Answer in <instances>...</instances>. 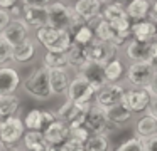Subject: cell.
<instances>
[{
    "mask_svg": "<svg viewBox=\"0 0 157 151\" xmlns=\"http://www.w3.org/2000/svg\"><path fill=\"white\" fill-rule=\"evenodd\" d=\"M46 10H48L49 25L59 27V29H66V30H69V34H73L78 27L86 23L71 7L64 5L61 2H51L46 7Z\"/></svg>",
    "mask_w": 157,
    "mask_h": 151,
    "instance_id": "cell-1",
    "label": "cell"
},
{
    "mask_svg": "<svg viewBox=\"0 0 157 151\" xmlns=\"http://www.w3.org/2000/svg\"><path fill=\"white\" fill-rule=\"evenodd\" d=\"M22 86H24L25 92L36 99L48 101L54 96L51 89V82H49V70L44 66L34 69L25 79H22Z\"/></svg>",
    "mask_w": 157,
    "mask_h": 151,
    "instance_id": "cell-2",
    "label": "cell"
},
{
    "mask_svg": "<svg viewBox=\"0 0 157 151\" xmlns=\"http://www.w3.org/2000/svg\"><path fill=\"white\" fill-rule=\"evenodd\" d=\"M36 39L39 44L46 47V50H68V47L73 42L69 30L52 25H44L36 29Z\"/></svg>",
    "mask_w": 157,
    "mask_h": 151,
    "instance_id": "cell-3",
    "label": "cell"
},
{
    "mask_svg": "<svg viewBox=\"0 0 157 151\" xmlns=\"http://www.w3.org/2000/svg\"><path fill=\"white\" fill-rule=\"evenodd\" d=\"M25 133L24 121L17 116H10L0 121V139L5 148H14Z\"/></svg>",
    "mask_w": 157,
    "mask_h": 151,
    "instance_id": "cell-4",
    "label": "cell"
},
{
    "mask_svg": "<svg viewBox=\"0 0 157 151\" xmlns=\"http://www.w3.org/2000/svg\"><path fill=\"white\" fill-rule=\"evenodd\" d=\"M117 49H118V47L113 45L112 42L100 40V39H96V37L88 44V45H85L86 59L91 60V62L103 64V66L117 57Z\"/></svg>",
    "mask_w": 157,
    "mask_h": 151,
    "instance_id": "cell-5",
    "label": "cell"
},
{
    "mask_svg": "<svg viewBox=\"0 0 157 151\" xmlns=\"http://www.w3.org/2000/svg\"><path fill=\"white\" fill-rule=\"evenodd\" d=\"M95 92L96 89L85 79L78 74L75 79H71L68 86V91H66V97L78 104H85V102H93L95 99Z\"/></svg>",
    "mask_w": 157,
    "mask_h": 151,
    "instance_id": "cell-6",
    "label": "cell"
},
{
    "mask_svg": "<svg viewBox=\"0 0 157 151\" xmlns=\"http://www.w3.org/2000/svg\"><path fill=\"white\" fill-rule=\"evenodd\" d=\"M154 76V66L150 60L142 62H132V66L127 70V81L133 87H147Z\"/></svg>",
    "mask_w": 157,
    "mask_h": 151,
    "instance_id": "cell-7",
    "label": "cell"
},
{
    "mask_svg": "<svg viewBox=\"0 0 157 151\" xmlns=\"http://www.w3.org/2000/svg\"><path fill=\"white\" fill-rule=\"evenodd\" d=\"M125 87L117 82H106L95 92V104L101 107H110L117 102H122L125 97Z\"/></svg>",
    "mask_w": 157,
    "mask_h": 151,
    "instance_id": "cell-8",
    "label": "cell"
},
{
    "mask_svg": "<svg viewBox=\"0 0 157 151\" xmlns=\"http://www.w3.org/2000/svg\"><path fill=\"white\" fill-rule=\"evenodd\" d=\"M29 29H31V27L25 23L24 19L14 17L0 35L4 37V39L7 40L12 47H15V45H19V44L25 42V40L29 39Z\"/></svg>",
    "mask_w": 157,
    "mask_h": 151,
    "instance_id": "cell-9",
    "label": "cell"
},
{
    "mask_svg": "<svg viewBox=\"0 0 157 151\" xmlns=\"http://www.w3.org/2000/svg\"><path fill=\"white\" fill-rule=\"evenodd\" d=\"M85 124L91 133L106 134L108 129H110V121H108V117H106L105 107H101V106H98V104L93 102L91 106H90V109H88Z\"/></svg>",
    "mask_w": 157,
    "mask_h": 151,
    "instance_id": "cell-10",
    "label": "cell"
},
{
    "mask_svg": "<svg viewBox=\"0 0 157 151\" xmlns=\"http://www.w3.org/2000/svg\"><path fill=\"white\" fill-rule=\"evenodd\" d=\"M95 37L100 39V40L112 42L113 45L120 47V45H123V44L127 42V39L130 37V34H123V32H120V30H117L108 20H105V19L100 17L98 23H96V27H95Z\"/></svg>",
    "mask_w": 157,
    "mask_h": 151,
    "instance_id": "cell-11",
    "label": "cell"
},
{
    "mask_svg": "<svg viewBox=\"0 0 157 151\" xmlns=\"http://www.w3.org/2000/svg\"><path fill=\"white\" fill-rule=\"evenodd\" d=\"M150 99H152V92L149 91V87H133L127 91L123 97L125 104L133 113H145Z\"/></svg>",
    "mask_w": 157,
    "mask_h": 151,
    "instance_id": "cell-12",
    "label": "cell"
},
{
    "mask_svg": "<svg viewBox=\"0 0 157 151\" xmlns=\"http://www.w3.org/2000/svg\"><path fill=\"white\" fill-rule=\"evenodd\" d=\"M78 74L81 77H85L96 91L108 82V81H106V76H105V67H103V64H98V62L86 60V62L78 69Z\"/></svg>",
    "mask_w": 157,
    "mask_h": 151,
    "instance_id": "cell-13",
    "label": "cell"
},
{
    "mask_svg": "<svg viewBox=\"0 0 157 151\" xmlns=\"http://www.w3.org/2000/svg\"><path fill=\"white\" fill-rule=\"evenodd\" d=\"M101 3L103 2H100V0H76L73 10L86 23H91L101 17Z\"/></svg>",
    "mask_w": 157,
    "mask_h": 151,
    "instance_id": "cell-14",
    "label": "cell"
},
{
    "mask_svg": "<svg viewBox=\"0 0 157 151\" xmlns=\"http://www.w3.org/2000/svg\"><path fill=\"white\" fill-rule=\"evenodd\" d=\"M22 19L32 29H39V27L49 25L46 7H34V5H24L22 3Z\"/></svg>",
    "mask_w": 157,
    "mask_h": 151,
    "instance_id": "cell-15",
    "label": "cell"
},
{
    "mask_svg": "<svg viewBox=\"0 0 157 151\" xmlns=\"http://www.w3.org/2000/svg\"><path fill=\"white\" fill-rule=\"evenodd\" d=\"M130 37L137 40H144V42H149V40L155 39L157 37V22H154L152 19H144L139 22H132L130 27Z\"/></svg>",
    "mask_w": 157,
    "mask_h": 151,
    "instance_id": "cell-16",
    "label": "cell"
},
{
    "mask_svg": "<svg viewBox=\"0 0 157 151\" xmlns=\"http://www.w3.org/2000/svg\"><path fill=\"white\" fill-rule=\"evenodd\" d=\"M21 74L14 67L0 66V96L2 94H14L21 86Z\"/></svg>",
    "mask_w": 157,
    "mask_h": 151,
    "instance_id": "cell-17",
    "label": "cell"
},
{
    "mask_svg": "<svg viewBox=\"0 0 157 151\" xmlns=\"http://www.w3.org/2000/svg\"><path fill=\"white\" fill-rule=\"evenodd\" d=\"M150 42L132 39L125 47V56L132 62H142V60H150Z\"/></svg>",
    "mask_w": 157,
    "mask_h": 151,
    "instance_id": "cell-18",
    "label": "cell"
},
{
    "mask_svg": "<svg viewBox=\"0 0 157 151\" xmlns=\"http://www.w3.org/2000/svg\"><path fill=\"white\" fill-rule=\"evenodd\" d=\"M42 134H44L46 141H48L49 144H63L69 138V128L66 123L56 119V121H52L48 128L42 129Z\"/></svg>",
    "mask_w": 157,
    "mask_h": 151,
    "instance_id": "cell-19",
    "label": "cell"
},
{
    "mask_svg": "<svg viewBox=\"0 0 157 151\" xmlns=\"http://www.w3.org/2000/svg\"><path fill=\"white\" fill-rule=\"evenodd\" d=\"M49 70V82H51L52 94H66L68 86L71 82V77L66 67H58V69H48Z\"/></svg>",
    "mask_w": 157,
    "mask_h": 151,
    "instance_id": "cell-20",
    "label": "cell"
},
{
    "mask_svg": "<svg viewBox=\"0 0 157 151\" xmlns=\"http://www.w3.org/2000/svg\"><path fill=\"white\" fill-rule=\"evenodd\" d=\"M105 111H106V117H108L110 124H115V126L128 123V119H132L133 116V111L125 104V101L117 102L110 107H105Z\"/></svg>",
    "mask_w": 157,
    "mask_h": 151,
    "instance_id": "cell-21",
    "label": "cell"
},
{
    "mask_svg": "<svg viewBox=\"0 0 157 151\" xmlns=\"http://www.w3.org/2000/svg\"><path fill=\"white\" fill-rule=\"evenodd\" d=\"M22 141H24V151H48L49 148V143L39 129H25Z\"/></svg>",
    "mask_w": 157,
    "mask_h": 151,
    "instance_id": "cell-22",
    "label": "cell"
},
{
    "mask_svg": "<svg viewBox=\"0 0 157 151\" xmlns=\"http://www.w3.org/2000/svg\"><path fill=\"white\" fill-rule=\"evenodd\" d=\"M155 134H157V117L145 111V114L140 116L135 124V136H139L140 139H147V138H152Z\"/></svg>",
    "mask_w": 157,
    "mask_h": 151,
    "instance_id": "cell-23",
    "label": "cell"
},
{
    "mask_svg": "<svg viewBox=\"0 0 157 151\" xmlns=\"http://www.w3.org/2000/svg\"><path fill=\"white\" fill-rule=\"evenodd\" d=\"M150 0H128L125 5V12L132 22H139L149 17L150 13Z\"/></svg>",
    "mask_w": 157,
    "mask_h": 151,
    "instance_id": "cell-24",
    "label": "cell"
},
{
    "mask_svg": "<svg viewBox=\"0 0 157 151\" xmlns=\"http://www.w3.org/2000/svg\"><path fill=\"white\" fill-rule=\"evenodd\" d=\"M21 109V99L15 94H2L0 96V119L17 116Z\"/></svg>",
    "mask_w": 157,
    "mask_h": 151,
    "instance_id": "cell-25",
    "label": "cell"
},
{
    "mask_svg": "<svg viewBox=\"0 0 157 151\" xmlns=\"http://www.w3.org/2000/svg\"><path fill=\"white\" fill-rule=\"evenodd\" d=\"M34 56H36V44L29 39L25 42L19 44V45L12 47V60H15V62L25 64L34 59Z\"/></svg>",
    "mask_w": 157,
    "mask_h": 151,
    "instance_id": "cell-26",
    "label": "cell"
},
{
    "mask_svg": "<svg viewBox=\"0 0 157 151\" xmlns=\"http://www.w3.org/2000/svg\"><path fill=\"white\" fill-rule=\"evenodd\" d=\"M42 64L46 69L68 67V54H66V50H48L42 57Z\"/></svg>",
    "mask_w": 157,
    "mask_h": 151,
    "instance_id": "cell-27",
    "label": "cell"
},
{
    "mask_svg": "<svg viewBox=\"0 0 157 151\" xmlns=\"http://www.w3.org/2000/svg\"><path fill=\"white\" fill-rule=\"evenodd\" d=\"M101 19L108 20L110 23H115L120 22L123 19H128L125 12V7L122 3H117V2H106V7L101 9Z\"/></svg>",
    "mask_w": 157,
    "mask_h": 151,
    "instance_id": "cell-28",
    "label": "cell"
},
{
    "mask_svg": "<svg viewBox=\"0 0 157 151\" xmlns=\"http://www.w3.org/2000/svg\"><path fill=\"white\" fill-rule=\"evenodd\" d=\"M66 54H68V64L71 67H75L76 70L88 60L86 59V52H85V45H81L78 42H71V45L68 47Z\"/></svg>",
    "mask_w": 157,
    "mask_h": 151,
    "instance_id": "cell-29",
    "label": "cell"
},
{
    "mask_svg": "<svg viewBox=\"0 0 157 151\" xmlns=\"http://www.w3.org/2000/svg\"><path fill=\"white\" fill-rule=\"evenodd\" d=\"M85 151H110V141L106 134L91 133L85 143Z\"/></svg>",
    "mask_w": 157,
    "mask_h": 151,
    "instance_id": "cell-30",
    "label": "cell"
},
{
    "mask_svg": "<svg viewBox=\"0 0 157 151\" xmlns=\"http://www.w3.org/2000/svg\"><path fill=\"white\" fill-rule=\"evenodd\" d=\"M103 67H105V76H106V81H108V82H117L123 74V64H122V60H118L117 57L112 59L110 62H106Z\"/></svg>",
    "mask_w": 157,
    "mask_h": 151,
    "instance_id": "cell-31",
    "label": "cell"
},
{
    "mask_svg": "<svg viewBox=\"0 0 157 151\" xmlns=\"http://www.w3.org/2000/svg\"><path fill=\"white\" fill-rule=\"evenodd\" d=\"M71 37H73V42H78V44H81V45H88V44L95 39V30H93L88 23H83L81 27H78V29L71 34Z\"/></svg>",
    "mask_w": 157,
    "mask_h": 151,
    "instance_id": "cell-32",
    "label": "cell"
},
{
    "mask_svg": "<svg viewBox=\"0 0 157 151\" xmlns=\"http://www.w3.org/2000/svg\"><path fill=\"white\" fill-rule=\"evenodd\" d=\"M24 126L25 129H39L42 131V111L32 109L27 113V116L24 117Z\"/></svg>",
    "mask_w": 157,
    "mask_h": 151,
    "instance_id": "cell-33",
    "label": "cell"
},
{
    "mask_svg": "<svg viewBox=\"0 0 157 151\" xmlns=\"http://www.w3.org/2000/svg\"><path fill=\"white\" fill-rule=\"evenodd\" d=\"M115 151H144V139H140L139 136L128 138L122 144H118Z\"/></svg>",
    "mask_w": 157,
    "mask_h": 151,
    "instance_id": "cell-34",
    "label": "cell"
},
{
    "mask_svg": "<svg viewBox=\"0 0 157 151\" xmlns=\"http://www.w3.org/2000/svg\"><path fill=\"white\" fill-rule=\"evenodd\" d=\"M12 60V45L0 35V66H5Z\"/></svg>",
    "mask_w": 157,
    "mask_h": 151,
    "instance_id": "cell-35",
    "label": "cell"
},
{
    "mask_svg": "<svg viewBox=\"0 0 157 151\" xmlns=\"http://www.w3.org/2000/svg\"><path fill=\"white\" fill-rule=\"evenodd\" d=\"M90 134H91V131L86 128V124L76 126V128H71V129H69V138H75V139L81 141V143H86V139L90 138Z\"/></svg>",
    "mask_w": 157,
    "mask_h": 151,
    "instance_id": "cell-36",
    "label": "cell"
},
{
    "mask_svg": "<svg viewBox=\"0 0 157 151\" xmlns=\"http://www.w3.org/2000/svg\"><path fill=\"white\" fill-rule=\"evenodd\" d=\"M58 151H85V143L75 139V138H68L63 144H59Z\"/></svg>",
    "mask_w": 157,
    "mask_h": 151,
    "instance_id": "cell-37",
    "label": "cell"
},
{
    "mask_svg": "<svg viewBox=\"0 0 157 151\" xmlns=\"http://www.w3.org/2000/svg\"><path fill=\"white\" fill-rule=\"evenodd\" d=\"M12 20V15H10V12L9 10H5V9H0V34L4 32V29L9 25V22Z\"/></svg>",
    "mask_w": 157,
    "mask_h": 151,
    "instance_id": "cell-38",
    "label": "cell"
},
{
    "mask_svg": "<svg viewBox=\"0 0 157 151\" xmlns=\"http://www.w3.org/2000/svg\"><path fill=\"white\" fill-rule=\"evenodd\" d=\"M144 151H157V134L144 139Z\"/></svg>",
    "mask_w": 157,
    "mask_h": 151,
    "instance_id": "cell-39",
    "label": "cell"
},
{
    "mask_svg": "<svg viewBox=\"0 0 157 151\" xmlns=\"http://www.w3.org/2000/svg\"><path fill=\"white\" fill-rule=\"evenodd\" d=\"M58 117H56L54 113H51V111H42V129L44 128H48L49 124L52 123V121H56Z\"/></svg>",
    "mask_w": 157,
    "mask_h": 151,
    "instance_id": "cell-40",
    "label": "cell"
},
{
    "mask_svg": "<svg viewBox=\"0 0 157 151\" xmlns=\"http://www.w3.org/2000/svg\"><path fill=\"white\" fill-rule=\"evenodd\" d=\"M24 5H34V7H48L51 0H21Z\"/></svg>",
    "mask_w": 157,
    "mask_h": 151,
    "instance_id": "cell-41",
    "label": "cell"
},
{
    "mask_svg": "<svg viewBox=\"0 0 157 151\" xmlns=\"http://www.w3.org/2000/svg\"><path fill=\"white\" fill-rule=\"evenodd\" d=\"M147 113H150L152 116L157 117V94H152V99H150L149 106H147Z\"/></svg>",
    "mask_w": 157,
    "mask_h": 151,
    "instance_id": "cell-42",
    "label": "cell"
},
{
    "mask_svg": "<svg viewBox=\"0 0 157 151\" xmlns=\"http://www.w3.org/2000/svg\"><path fill=\"white\" fill-rule=\"evenodd\" d=\"M19 2H21V0H0V9L9 10V9H12L14 5H17Z\"/></svg>",
    "mask_w": 157,
    "mask_h": 151,
    "instance_id": "cell-43",
    "label": "cell"
},
{
    "mask_svg": "<svg viewBox=\"0 0 157 151\" xmlns=\"http://www.w3.org/2000/svg\"><path fill=\"white\" fill-rule=\"evenodd\" d=\"M155 59H157V37L152 39V42H150V60Z\"/></svg>",
    "mask_w": 157,
    "mask_h": 151,
    "instance_id": "cell-44",
    "label": "cell"
},
{
    "mask_svg": "<svg viewBox=\"0 0 157 151\" xmlns=\"http://www.w3.org/2000/svg\"><path fill=\"white\" fill-rule=\"evenodd\" d=\"M149 17L154 20V22H157V0H152V3H150V13Z\"/></svg>",
    "mask_w": 157,
    "mask_h": 151,
    "instance_id": "cell-45",
    "label": "cell"
},
{
    "mask_svg": "<svg viewBox=\"0 0 157 151\" xmlns=\"http://www.w3.org/2000/svg\"><path fill=\"white\" fill-rule=\"evenodd\" d=\"M110 2H117V3H122V5H125L128 0H110Z\"/></svg>",
    "mask_w": 157,
    "mask_h": 151,
    "instance_id": "cell-46",
    "label": "cell"
},
{
    "mask_svg": "<svg viewBox=\"0 0 157 151\" xmlns=\"http://www.w3.org/2000/svg\"><path fill=\"white\" fill-rule=\"evenodd\" d=\"M9 151H19V149H14V148H9Z\"/></svg>",
    "mask_w": 157,
    "mask_h": 151,
    "instance_id": "cell-47",
    "label": "cell"
},
{
    "mask_svg": "<svg viewBox=\"0 0 157 151\" xmlns=\"http://www.w3.org/2000/svg\"><path fill=\"white\" fill-rule=\"evenodd\" d=\"M2 148H4V144H2V139H0V149H2Z\"/></svg>",
    "mask_w": 157,
    "mask_h": 151,
    "instance_id": "cell-48",
    "label": "cell"
},
{
    "mask_svg": "<svg viewBox=\"0 0 157 151\" xmlns=\"http://www.w3.org/2000/svg\"><path fill=\"white\" fill-rule=\"evenodd\" d=\"M100 2H110V0H100Z\"/></svg>",
    "mask_w": 157,
    "mask_h": 151,
    "instance_id": "cell-49",
    "label": "cell"
},
{
    "mask_svg": "<svg viewBox=\"0 0 157 151\" xmlns=\"http://www.w3.org/2000/svg\"><path fill=\"white\" fill-rule=\"evenodd\" d=\"M150 2H152V0H150Z\"/></svg>",
    "mask_w": 157,
    "mask_h": 151,
    "instance_id": "cell-50",
    "label": "cell"
}]
</instances>
